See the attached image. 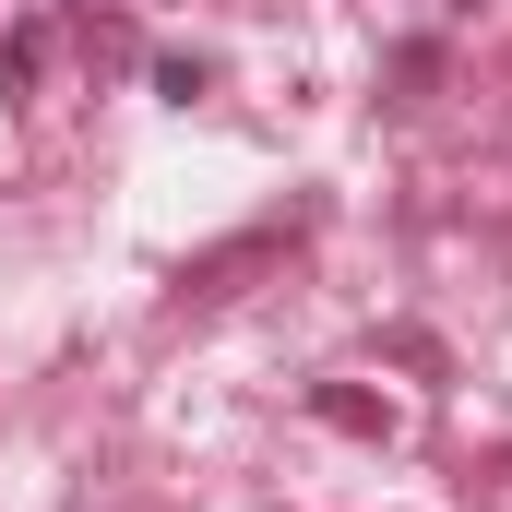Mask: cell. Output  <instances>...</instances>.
<instances>
[{"label": "cell", "instance_id": "obj_2", "mask_svg": "<svg viewBox=\"0 0 512 512\" xmlns=\"http://www.w3.org/2000/svg\"><path fill=\"white\" fill-rule=\"evenodd\" d=\"M310 417L346 429V441H393V405H382V393H358V382H310Z\"/></svg>", "mask_w": 512, "mask_h": 512}, {"label": "cell", "instance_id": "obj_1", "mask_svg": "<svg viewBox=\"0 0 512 512\" xmlns=\"http://www.w3.org/2000/svg\"><path fill=\"white\" fill-rule=\"evenodd\" d=\"M298 239H310V203H286V215H262V227H239V239H215V251H191L167 298H179V310H215V298H239V274H262L274 251H298Z\"/></svg>", "mask_w": 512, "mask_h": 512}, {"label": "cell", "instance_id": "obj_3", "mask_svg": "<svg viewBox=\"0 0 512 512\" xmlns=\"http://www.w3.org/2000/svg\"><path fill=\"white\" fill-rule=\"evenodd\" d=\"M143 72H155V96H167V108H203V96H215V60H203V48H155Z\"/></svg>", "mask_w": 512, "mask_h": 512}, {"label": "cell", "instance_id": "obj_5", "mask_svg": "<svg viewBox=\"0 0 512 512\" xmlns=\"http://www.w3.org/2000/svg\"><path fill=\"white\" fill-rule=\"evenodd\" d=\"M382 358H405V370H429V382H441V334H417V322H393Z\"/></svg>", "mask_w": 512, "mask_h": 512}, {"label": "cell", "instance_id": "obj_6", "mask_svg": "<svg viewBox=\"0 0 512 512\" xmlns=\"http://www.w3.org/2000/svg\"><path fill=\"white\" fill-rule=\"evenodd\" d=\"M453 12H477V0H453Z\"/></svg>", "mask_w": 512, "mask_h": 512}, {"label": "cell", "instance_id": "obj_4", "mask_svg": "<svg viewBox=\"0 0 512 512\" xmlns=\"http://www.w3.org/2000/svg\"><path fill=\"white\" fill-rule=\"evenodd\" d=\"M36 72H48V24H12L0 36V84H36Z\"/></svg>", "mask_w": 512, "mask_h": 512}]
</instances>
